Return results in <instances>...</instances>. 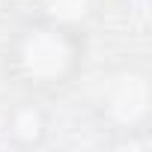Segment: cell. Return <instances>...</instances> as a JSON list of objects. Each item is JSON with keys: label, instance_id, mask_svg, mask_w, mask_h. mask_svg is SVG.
Listing matches in <instances>:
<instances>
[{"label": "cell", "instance_id": "obj_4", "mask_svg": "<svg viewBox=\"0 0 152 152\" xmlns=\"http://www.w3.org/2000/svg\"><path fill=\"white\" fill-rule=\"evenodd\" d=\"M99 3L102 0H36V15L87 36L90 24L99 15Z\"/></svg>", "mask_w": 152, "mask_h": 152}, {"label": "cell", "instance_id": "obj_1", "mask_svg": "<svg viewBox=\"0 0 152 152\" xmlns=\"http://www.w3.org/2000/svg\"><path fill=\"white\" fill-rule=\"evenodd\" d=\"M84 33L66 30L39 15L27 18L9 42V72L33 96L66 90L84 66Z\"/></svg>", "mask_w": 152, "mask_h": 152}, {"label": "cell", "instance_id": "obj_2", "mask_svg": "<svg viewBox=\"0 0 152 152\" xmlns=\"http://www.w3.org/2000/svg\"><path fill=\"white\" fill-rule=\"evenodd\" d=\"M96 116L113 134H140L152 122V75L140 63H119L96 87Z\"/></svg>", "mask_w": 152, "mask_h": 152}, {"label": "cell", "instance_id": "obj_3", "mask_svg": "<svg viewBox=\"0 0 152 152\" xmlns=\"http://www.w3.org/2000/svg\"><path fill=\"white\" fill-rule=\"evenodd\" d=\"M3 134L15 149H42L51 137V113L42 104V96L27 93L3 116Z\"/></svg>", "mask_w": 152, "mask_h": 152}]
</instances>
